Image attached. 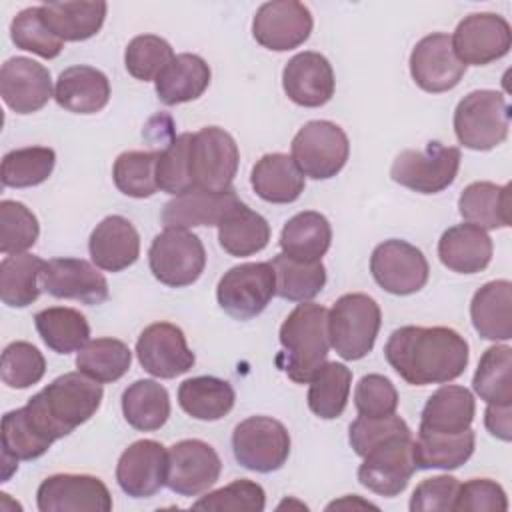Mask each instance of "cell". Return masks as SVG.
Masks as SVG:
<instances>
[{
	"label": "cell",
	"mask_w": 512,
	"mask_h": 512,
	"mask_svg": "<svg viewBox=\"0 0 512 512\" xmlns=\"http://www.w3.org/2000/svg\"><path fill=\"white\" fill-rule=\"evenodd\" d=\"M384 356L402 380L426 386L462 376L470 352L466 338L448 326H402L390 334Z\"/></svg>",
	"instance_id": "cell-1"
},
{
	"label": "cell",
	"mask_w": 512,
	"mask_h": 512,
	"mask_svg": "<svg viewBox=\"0 0 512 512\" xmlns=\"http://www.w3.org/2000/svg\"><path fill=\"white\" fill-rule=\"evenodd\" d=\"M102 384L84 372H66L34 394L24 412L30 424L56 442L90 420L102 404Z\"/></svg>",
	"instance_id": "cell-2"
},
{
	"label": "cell",
	"mask_w": 512,
	"mask_h": 512,
	"mask_svg": "<svg viewBox=\"0 0 512 512\" xmlns=\"http://www.w3.org/2000/svg\"><path fill=\"white\" fill-rule=\"evenodd\" d=\"M282 352L276 356L278 368L296 382L308 384L326 362L330 350L328 310L322 304H298L280 326Z\"/></svg>",
	"instance_id": "cell-3"
},
{
	"label": "cell",
	"mask_w": 512,
	"mask_h": 512,
	"mask_svg": "<svg viewBox=\"0 0 512 512\" xmlns=\"http://www.w3.org/2000/svg\"><path fill=\"white\" fill-rule=\"evenodd\" d=\"M382 312L374 298L362 292L340 296L328 310L330 346L344 360L364 358L380 332Z\"/></svg>",
	"instance_id": "cell-4"
},
{
	"label": "cell",
	"mask_w": 512,
	"mask_h": 512,
	"mask_svg": "<svg viewBox=\"0 0 512 512\" xmlns=\"http://www.w3.org/2000/svg\"><path fill=\"white\" fill-rule=\"evenodd\" d=\"M510 108L496 90H474L466 94L454 110V132L462 146L470 150H492L508 136Z\"/></svg>",
	"instance_id": "cell-5"
},
{
	"label": "cell",
	"mask_w": 512,
	"mask_h": 512,
	"mask_svg": "<svg viewBox=\"0 0 512 512\" xmlns=\"http://www.w3.org/2000/svg\"><path fill=\"white\" fill-rule=\"evenodd\" d=\"M148 264L160 284L184 288L202 276L206 250L194 232L184 228H164L150 244Z\"/></svg>",
	"instance_id": "cell-6"
},
{
	"label": "cell",
	"mask_w": 512,
	"mask_h": 512,
	"mask_svg": "<svg viewBox=\"0 0 512 512\" xmlns=\"http://www.w3.org/2000/svg\"><path fill=\"white\" fill-rule=\"evenodd\" d=\"M240 152L236 140L218 126H206L190 140V178L194 188L208 192L232 190Z\"/></svg>",
	"instance_id": "cell-7"
},
{
	"label": "cell",
	"mask_w": 512,
	"mask_h": 512,
	"mask_svg": "<svg viewBox=\"0 0 512 512\" xmlns=\"http://www.w3.org/2000/svg\"><path fill=\"white\" fill-rule=\"evenodd\" d=\"M350 154L346 132L330 120H310L292 138V160L312 180L336 176Z\"/></svg>",
	"instance_id": "cell-8"
},
{
	"label": "cell",
	"mask_w": 512,
	"mask_h": 512,
	"mask_svg": "<svg viewBox=\"0 0 512 512\" xmlns=\"http://www.w3.org/2000/svg\"><path fill=\"white\" fill-rule=\"evenodd\" d=\"M460 160L458 148L432 140L420 150H402L392 162L390 176L414 192L438 194L456 180Z\"/></svg>",
	"instance_id": "cell-9"
},
{
	"label": "cell",
	"mask_w": 512,
	"mask_h": 512,
	"mask_svg": "<svg viewBox=\"0 0 512 512\" xmlns=\"http://www.w3.org/2000/svg\"><path fill=\"white\" fill-rule=\"evenodd\" d=\"M272 296H276V276L270 262L238 264L224 272L216 286L220 308L236 320L262 314Z\"/></svg>",
	"instance_id": "cell-10"
},
{
	"label": "cell",
	"mask_w": 512,
	"mask_h": 512,
	"mask_svg": "<svg viewBox=\"0 0 512 512\" xmlns=\"http://www.w3.org/2000/svg\"><path fill=\"white\" fill-rule=\"evenodd\" d=\"M232 450L240 466L254 472H274L290 456L286 426L270 416H250L232 432Z\"/></svg>",
	"instance_id": "cell-11"
},
{
	"label": "cell",
	"mask_w": 512,
	"mask_h": 512,
	"mask_svg": "<svg viewBox=\"0 0 512 512\" xmlns=\"http://www.w3.org/2000/svg\"><path fill=\"white\" fill-rule=\"evenodd\" d=\"M412 446V432L398 434L376 444L366 456H362L364 462L358 468L360 484L386 498L404 492L416 472Z\"/></svg>",
	"instance_id": "cell-12"
},
{
	"label": "cell",
	"mask_w": 512,
	"mask_h": 512,
	"mask_svg": "<svg viewBox=\"0 0 512 512\" xmlns=\"http://www.w3.org/2000/svg\"><path fill=\"white\" fill-rule=\"evenodd\" d=\"M370 272L380 288L396 296H410L428 282L430 266L420 248L406 240H384L370 256Z\"/></svg>",
	"instance_id": "cell-13"
},
{
	"label": "cell",
	"mask_w": 512,
	"mask_h": 512,
	"mask_svg": "<svg viewBox=\"0 0 512 512\" xmlns=\"http://www.w3.org/2000/svg\"><path fill=\"white\" fill-rule=\"evenodd\" d=\"M450 40L456 58L464 66H486L508 54L512 32L500 14L476 12L458 22Z\"/></svg>",
	"instance_id": "cell-14"
},
{
	"label": "cell",
	"mask_w": 512,
	"mask_h": 512,
	"mask_svg": "<svg viewBox=\"0 0 512 512\" xmlns=\"http://www.w3.org/2000/svg\"><path fill=\"white\" fill-rule=\"evenodd\" d=\"M222 472L218 452L204 440L188 438L168 448L166 486L180 496H198L216 484Z\"/></svg>",
	"instance_id": "cell-15"
},
{
	"label": "cell",
	"mask_w": 512,
	"mask_h": 512,
	"mask_svg": "<svg viewBox=\"0 0 512 512\" xmlns=\"http://www.w3.org/2000/svg\"><path fill=\"white\" fill-rule=\"evenodd\" d=\"M40 512H110L106 484L90 474H52L36 490Z\"/></svg>",
	"instance_id": "cell-16"
},
{
	"label": "cell",
	"mask_w": 512,
	"mask_h": 512,
	"mask_svg": "<svg viewBox=\"0 0 512 512\" xmlns=\"http://www.w3.org/2000/svg\"><path fill=\"white\" fill-rule=\"evenodd\" d=\"M314 20L302 2L272 0L264 2L252 20L254 40L274 52H286L304 44L312 32Z\"/></svg>",
	"instance_id": "cell-17"
},
{
	"label": "cell",
	"mask_w": 512,
	"mask_h": 512,
	"mask_svg": "<svg viewBox=\"0 0 512 512\" xmlns=\"http://www.w3.org/2000/svg\"><path fill=\"white\" fill-rule=\"evenodd\" d=\"M136 356L148 374L164 380L188 372L196 362L184 332L170 322H154L146 326L138 336Z\"/></svg>",
	"instance_id": "cell-18"
},
{
	"label": "cell",
	"mask_w": 512,
	"mask_h": 512,
	"mask_svg": "<svg viewBox=\"0 0 512 512\" xmlns=\"http://www.w3.org/2000/svg\"><path fill=\"white\" fill-rule=\"evenodd\" d=\"M466 66L456 58L452 40L444 32H434L416 42L410 54V74L424 92H448L462 80Z\"/></svg>",
	"instance_id": "cell-19"
},
{
	"label": "cell",
	"mask_w": 512,
	"mask_h": 512,
	"mask_svg": "<svg viewBox=\"0 0 512 512\" xmlns=\"http://www.w3.org/2000/svg\"><path fill=\"white\" fill-rule=\"evenodd\" d=\"M40 286L54 298L98 306L108 300L106 278L82 258H52L44 262Z\"/></svg>",
	"instance_id": "cell-20"
},
{
	"label": "cell",
	"mask_w": 512,
	"mask_h": 512,
	"mask_svg": "<svg viewBox=\"0 0 512 512\" xmlns=\"http://www.w3.org/2000/svg\"><path fill=\"white\" fill-rule=\"evenodd\" d=\"M168 450L156 440H136L118 458L116 480L124 494L150 498L166 486Z\"/></svg>",
	"instance_id": "cell-21"
},
{
	"label": "cell",
	"mask_w": 512,
	"mask_h": 512,
	"mask_svg": "<svg viewBox=\"0 0 512 512\" xmlns=\"http://www.w3.org/2000/svg\"><path fill=\"white\" fill-rule=\"evenodd\" d=\"M0 96L16 114H32L52 98V78L46 66L26 56H14L0 68Z\"/></svg>",
	"instance_id": "cell-22"
},
{
	"label": "cell",
	"mask_w": 512,
	"mask_h": 512,
	"mask_svg": "<svg viewBox=\"0 0 512 512\" xmlns=\"http://www.w3.org/2000/svg\"><path fill=\"white\" fill-rule=\"evenodd\" d=\"M282 88L298 106H324L334 96L336 88L332 64L320 52H300L286 62L282 70Z\"/></svg>",
	"instance_id": "cell-23"
},
{
	"label": "cell",
	"mask_w": 512,
	"mask_h": 512,
	"mask_svg": "<svg viewBox=\"0 0 512 512\" xmlns=\"http://www.w3.org/2000/svg\"><path fill=\"white\" fill-rule=\"evenodd\" d=\"M88 250L96 268L120 272L138 260L140 236L128 218L118 214L106 216L92 230Z\"/></svg>",
	"instance_id": "cell-24"
},
{
	"label": "cell",
	"mask_w": 512,
	"mask_h": 512,
	"mask_svg": "<svg viewBox=\"0 0 512 512\" xmlns=\"http://www.w3.org/2000/svg\"><path fill=\"white\" fill-rule=\"evenodd\" d=\"M238 202L240 200L234 188L228 192H208L194 188L166 202L160 218L164 228L188 230L194 226H218Z\"/></svg>",
	"instance_id": "cell-25"
},
{
	"label": "cell",
	"mask_w": 512,
	"mask_h": 512,
	"mask_svg": "<svg viewBox=\"0 0 512 512\" xmlns=\"http://www.w3.org/2000/svg\"><path fill=\"white\" fill-rule=\"evenodd\" d=\"M54 100L68 112L96 114L110 100L108 76L92 66H70L56 80Z\"/></svg>",
	"instance_id": "cell-26"
},
{
	"label": "cell",
	"mask_w": 512,
	"mask_h": 512,
	"mask_svg": "<svg viewBox=\"0 0 512 512\" xmlns=\"http://www.w3.org/2000/svg\"><path fill=\"white\" fill-rule=\"evenodd\" d=\"M492 240L474 224H456L438 240L440 262L458 274L482 272L492 260Z\"/></svg>",
	"instance_id": "cell-27"
},
{
	"label": "cell",
	"mask_w": 512,
	"mask_h": 512,
	"mask_svg": "<svg viewBox=\"0 0 512 512\" xmlns=\"http://www.w3.org/2000/svg\"><path fill=\"white\" fill-rule=\"evenodd\" d=\"M210 76V66L202 56L176 54L154 80L158 100L166 106L196 100L208 88Z\"/></svg>",
	"instance_id": "cell-28"
},
{
	"label": "cell",
	"mask_w": 512,
	"mask_h": 512,
	"mask_svg": "<svg viewBox=\"0 0 512 512\" xmlns=\"http://www.w3.org/2000/svg\"><path fill=\"white\" fill-rule=\"evenodd\" d=\"M474 330L484 340L512 338V284L510 280H492L480 286L470 302Z\"/></svg>",
	"instance_id": "cell-29"
},
{
	"label": "cell",
	"mask_w": 512,
	"mask_h": 512,
	"mask_svg": "<svg viewBox=\"0 0 512 512\" xmlns=\"http://www.w3.org/2000/svg\"><path fill=\"white\" fill-rule=\"evenodd\" d=\"M476 412L474 396L468 388L446 384L440 386L424 404L420 430L440 434H460L470 428Z\"/></svg>",
	"instance_id": "cell-30"
},
{
	"label": "cell",
	"mask_w": 512,
	"mask_h": 512,
	"mask_svg": "<svg viewBox=\"0 0 512 512\" xmlns=\"http://www.w3.org/2000/svg\"><path fill=\"white\" fill-rule=\"evenodd\" d=\"M254 192L272 204H290L304 192V174L294 164L292 156L282 152L264 154L250 172Z\"/></svg>",
	"instance_id": "cell-31"
},
{
	"label": "cell",
	"mask_w": 512,
	"mask_h": 512,
	"mask_svg": "<svg viewBox=\"0 0 512 512\" xmlns=\"http://www.w3.org/2000/svg\"><path fill=\"white\" fill-rule=\"evenodd\" d=\"M108 4L96 2H48L40 4L46 26L62 42H82L98 34L104 24Z\"/></svg>",
	"instance_id": "cell-32"
},
{
	"label": "cell",
	"mask_w": 512,
	"mask_h": 512,
	"mask_svg": "<svg viewBox=\"0 0 512 512\" xmlns=\"http://www.w3.org/2000/svg\"><path fill=\"white\" fill-rule=\"evenodd\" d=\"M458 212L468 222L482 230L510 226V186L494 182H472L458 198Z\"/></svg>",
	"instance_id": "cell-33"
},
{
	"label": "cell",
	"mask_w": 512,
	"mask_h": 512,
	"mask_svg": "<svg viewBox=\"0 0 512 512\" xmlns=\"http://www.w3.org/2000/svg\"><path fill=\"white\" fill-rule=\"evenodd\" d=\"M332 242V228L324 214L314 210H304L294 214L280 232V248L282 254L306 260V262H318L328 252Z\"/></svg>",
	"instance_id": "cell-34"
},
{
	"label": "cell",
	"mask_w": 512,
	"mask_h": 512,
	"mask_svg": "<svg viewBox=\"0 0 512 512\" xmlns=\"http://www.w3.org/2000/svg\"><path fill=\"white\" fill-rule=\"evenodd\" d=\"M234 388L230 382L216 376H194L180 384L178 404L180 408L204 422H214L224 418L234 408Z\"/></svg>",
	"instance_id": "cell-35"
},
{
	"label": "cell",
	"mask_w": 512,
	"mask_h": 512,
	"mask_svg": "<svg viewBox=\"0 0 512 512\" xmlns=\"http://www.w3.org/2000/svg\"><path fill=\"white\" fill-rule=\"evenodd\" d=\"M218 242L230 256H252L270 242V224L246 204L238 202L218 224Z\"/></svg>",
	"instance_id": "cell-36"
},
{
	"label": "cell",
	"mask_w": 512,
	"mask_h": 512,
	"mask_svg": "<svg viewBox=\"0 0 512 512\" xmlns=\"http://www.w3.org/2000/svg\"><path fill=\"white\" fill-rule=\"evenodd\" d=\"M476 434L472 428L460 434H440L418 428V436L414 440V462L416 468L430 470H454L460 468L474 452Z\"/></svg>",
	"instance_id": "cell-37"
},
{
	"label": "cell",
	"mask_w": 512,
	"mask_h": 512,
	"mask_svg": "<svg viewBox=\"0 0 512 512\" xmlns=\"http://www.w3.org/2000/svg\"><path fill=\"white\" fill-rule=\"evenodd\" d=\"M2 480H8L10 474L18 468V460H36L40 458L52 442L46 440L28 420L24 406L10 410L2 416Z\"/></svg>",
	"instance_id": "cell-38"
},
{
	"label": "cell",
	"mask_w": 512,
	"mask_h": 512,
	"mask_svg": "<svg viewBox=\"0 0 512 512\" xmlns=\"http://www.w3.org/2000/svg\"><path fill=\"white\" fill-rule=\"evenodd\" d=\"M36 330L44 344L56 354L78 352L88 344L90 324L74 308L52 306L44 308L34 316Z\"/></svg>",
	"instance_id": "cell-39"
},
{
	"label": "cell",
	"mask_w": 512,
	"mask_h": 512,
	"mask_svg": "<svg viewBox=\"0 0 512 512\" xmlns=\"http://www.w3.org/2000/svg\"><path fill=\"white\" fill-rule=\"evenodd\" d=\"M122 414L136 430L162 428L170 416L168 390L156 380H136L122 394Z\"/></svg>",
	"instance_id": "cell-40"
},
{
	"label": "cell",
	"mask_w": 512,
	"mask_h": 512,
	"mask_svg": "<svg viewBox=\"0 0 512 512\" xmlns=\"http://www.w3.org/2000/svg\"><path fill=\"white\" fill-rule=\"evenodd\" d=\"M44 260L34 254H10L0 262V298L10 308H26L38 300Z\"/></svg>",
	"instance_id": "cell-41"
},
{
	"label": "cell",
	"mask_w": 512,
	"mask_h": 512,
	"mask_svg": "<svg viewBox=\"0 0 512 512\" xmlns=\"http://www.w3.org/2000/svg\"><path fill=\"white\" fill-rule=\"evenodd\" d=\"M276 276V296L290 302H308L318 296L326 284V268L322 260L306 262L286 254L272 258Z\"/></svg>",
	"instance_id": "cell-42"
},
{
	"label": "cell",
	"mask_w": 512,
	"mask_h": 512,
	"mask_svg": "<svg viewBox=\"0 0 512 512\" xmlns=\"http://www.w3.org/2000/svg\"><path fill=\"white\" fill-rule=\"evenodd\" d=\"M308 384V408L318 418L334 420L344 412L352 384V372L346 364L324 362Z\"/></svg>",
	"instance_id": "cell-43"
},
{
	"label": "cell",
	"mask_w": 512,
	"mask_h": 512,
	"mask_svg": "<svg viewBox=\"0 0 512 512\" xmlns=\"http://www.w3.org/2000/svg\"><path fill=\"white\" fill-rule=\"evenodd\" d=\"M474 392L486 404H512V348L506 344L490 346L474 372Z\"/></svg>",
	"instance_id": "cell-44"
},
{
	"label": "cell",
	"mask_w": 512,
	"mask_h": 512,
	"mask_svg": "<svg viewBox=\"0 0 512 512\" xmlns=\"http://www.w3.org/2000/svg\"><path fill=\"white\" fill-rule=\"evenodd\" d=\"M132 362L130 348L116 338H96L78 350L76 368L98 382L120 380Z\"/></svg>",
	"instance_id": "cell-45"
},
{
	"label": "cell",
	"mask_w": 512,
	"mask_h": 512,
	"mask_svg": "<svg viewBox=\"0 0 512 512\" xmlns=\"http://www.w3.org/2000/svg\"><path fill=\"white\" fill-rule=\"evenodd\" d=\"M56 164V152L48 146L18 148L2 158V184L8 188H30L48 180Z\"/></svg>",
	"instance_id": "cell-46"
},
{
	"label": "cell",
	"mask_w": 512,
	"mask_h": 512,
	"mask_svg": "<svg viewBox=\"0 0 512 512\" xmlns=\"http://www.w3.org/2000/svg\"><path fill=\"white\" fill-rule=\"evenodd\" d=\"M156 162L158 150L122 152L112 166L116 188L130 198H148L156 194Z\"/></svg>",
	"instance_id": "cell-47"
},
{
	"label": "cell",
	"mask_w": 512,
	"mask_h": 512,
	"mask_svg": "<svg viewBox=\"0 0 512 512\" xmlns=\"http://www.w3.org/2000/svg\"><path fill=\"white\" fill-rule=\"evenodd\" d=\"M190 140L192 134L184 132L174 136L162 150H158L156 162V184L158 190L172 196H180L194 190L190 178Z\"/></svg>",
	"instance_id": "cell-48"
},
{
	"label": "cell",
	"mask_w": 512,
	"mask_h": 512,
	"mask_svg": "<svg viewBox=\"0 0 512 512\" xmlns=\"http://www.w3.org/2000/svg\"><path fill=\"white\" fill-rule=\"evenodd\" d=\"M10 38L16 48L46 60L56 58L64 46V42L46 26L40 6L24 8L14 16L10 24Z\"/></svg>",
	"instance_id": "cell-49"
},
{
	"label": "cell",
	"mask_w": 512,
	"mask_h": 512,
	"mask_svg": "<svg viewBox=\"0 0 512 512\" xmlns=\"http://www.w3.org/2000/svg\"><path fill=\"white\" fill-rule=\"evenodd\" d=\"M40 224L34 212L16 200L0 202V252L24 254L38 240Z\"/></svg>",
	"instance_id": "cell-50"
},
{
	"label": "cell",
	"mask_w": 512,
	"mask_h": 512,
	"mask_svg": "<svg viewBox=\"0 0 512 512\" xmlns=\"http://www.w3.org/2000/svg\"><path fill=\"white\" fill-rule=\"evenodd\" d=\"M44 372L46 360L34 344L18 340L4 348L0 360V378L8 388H28L40 382Z\"/></svg>",
	"instance_id": "cell-51"
},
{
	"label": "cell",
	"mask_w": 512,
	"mask_h": 512,
	"mask_svg": "<svg viewBox=\"0 0 512 512\" xmlns=\"http://www.w3.org/2000/svg\"><path fill=\"white\" fill-rule=\"evenodd\" d=\"M172 58L174 50L164 38L156 34H140L128 42L124 52V66L136 80L148 82L156 80V76Z\"/></svg>",
	"instance_id": "cell-52"
},
{
	"label": "cell",
	"mask_w": 512,
	"mask_h": 512,
	"mask_svg": "<svg viewBox=\"0 0 512 512\" xmlns=\"http://www.w3.org/2000/svg\"><path fill=\"white\" fill-rule=\"evenodd\" d=\"M264 506H266L264 488L258 482L246 480V478L234 480L224 488L208 492L206 496H202L200 500H196L192 504L194 510H206V512L208 510H214V512H222V510L262 512Z\"/></svg>",
	"instance_id": "cell-53"
},
{
	"label": "cell",
	"mask_w": 512,
	"mask_h": 512,
	"mask_svg": "<svg viewBox=\"0 0 512 512\" xmlns=\"http://www.w3.org/2000/svg\"><path fill=\"white\" fill-rule=\"evenodd\" d=\"M398 434H410V428L396 414L376 418L358 416L348 428V442L358 456H366L376 444Z\"/></svg>",
	"instance_id": "cell-54"
},
{
	"label": "cell",
	"mask_w": 512,
	"mask_h": 512,
	"mask_svg": "<svg viewBox=\"0 0 512 512\" xmlns=\"http://www.w3.org/2000/svg\"><path fill=\"white\" fill-rule=\"evenodd\" d=\"M354 406L360 416H388L398 408V392L382 374H366L354 390Z\"/></svg>",
	"instance_id": "cell-55"
},
{
	"label": "cell",
	"mask_w": 512,
	"mask_h": 512,
	"mask_svg": "<svg viewBox=\"0 0 512 512\" xmlns=\"http://www.w3.org/2000/svg\"><path fill=\"white\" fill-rule=\"evenodd\" d=\"M456 512H506L508 498L504 488L490 478H472L458 488Z\"/></svg>",
	"instance_id": "cell-56"
},
{
	"label": "cell",
	"mask_w": 512,
	"mask_h": 512,
	"mask_svg": "<svg viewBox=\"0 0 512 512\" xmlns=\"http://www.w3.org/2000/svg\"><path fill=\"white\" fill-rule=\"evenodd\" d=\"M460 482L454 476L440 474L422 480L410 496L412 512H448L454 510Z\"/></svg>",
	"instance_id": "cell-57"
},
{
	"label": "cell",
	"mask_w": 512,
	"mask_h": 512,
	"mask_svg": "<svg viewBox=\"0 0 512 512\" xmlns=\"http://www.w3.org/2000/svg\"><path fill=\"white\" fill-rule=\"evenodd\" d=\"M488 432L504 442L512 438V404H488L484 414Z\"/></svg>",
	"instance_id": "cell-58"
}]
</instances>
